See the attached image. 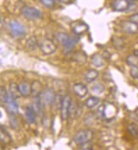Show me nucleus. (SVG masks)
Segmentation results:
<instances>
[{
    "instance_id": "1",
    "label": "nucleus",
    "mask_w": 138,
    "mask_h": 150,
    "mask_svg": "<svg viewBox=\"0 0 138 150\" xmlns=\"http://www.w3.org/2000/svg\"><path fill=\"white\" fill-rule=\"evenodd\" d=\"M55 37L56 39L58 40V41L59 43H61L64 52L70 51L72 49V47L75 46V44L77 42L76 38H73L69 35H68L67 33H64V32L56 33Z\"/></svg>"
},
{
    "instance_id": "2",
    "label": "nucleus",
    "mask_w": 138,
    "mask_h": 150,
    "mask_svg": "<svg viewBox=\"0 0 138 150\" xmlns=\"http://www.w3.org/2000/svg\"><path fill=\"white\" fill-rule=\"evenodd\" d=\"M93 137V132L90 129H82L77 131L73 137V142L77 145H82L89 143Z\"/></svg>"
},
{
    "instance_id": "3",
    "label": "nucleus",
    "mask_w": 138,
    "mask_h": 150,
    "mask_svg": "<svg viewBox=\"0 0 138 150\" xmlns=\"http://www.w3.org/2000/svg\"><path fill=\"white\" fill-rule=\"evenodd\" d=\"M21 14L26 19L29 21H37L41 18V12L36 8L29 6V5H25L21 8Z\"/></svg>"
},
{
    "instance_id": "4",
    "label": "nucleus",
    "mask_w": 138,
    "mask_h": 150,
    "mask_svg": "<svg viewBox=\"0 0 138 150\" xmlns=\"http://www.w3.org/2000/svg\"><path fill=\"white\" fill-rule=\"evenodd\" d=\"M9 28L10 30L11 34L15 37H21L26 34L25 26L21 24L20 21L12 20L9 22Z\"/></svg>"
},
{
    "instance_id": "5",
    "label": "nucleus",
    "mask_w": 138,
    "mask_h": 150,
    "mask_svg": "<svg viewBox=\"0 0 138 150\" xmlns=\"http://www.w3.org/2000/svg\"><path fill=\"white\" fill-rule=\"evenodd\" d=\"M72 104V99L69 95L63 97L62 104L60 107V117L62 121H66L69 116V110Z\"/></svg>"
},
{
    "instance_id": "6",
    "label": "nucleus",
    "mask_w": 138,
    "mask_h": 150,
    "mask_svg": "<svg viewBox=\"0 0 138 150\" xmlns=\"http://www.w3.org/2000/svg\"><path fill=\"white\" fill-rule=\"evenodd\" d=\"M39 48L44 55L54 54L57 50L55 42L51 39H44L39 45Z\"/></svg>"
},
{
    "instance_id": "7",
    "label": "nucleus",
    "mask_w": 138,
    "mask_h": 150,
    "mask_svg": "<svg viewBox=\"0 0 138 150\" xmlns=\"http://www.w3.org/2000/svg\"><path fill=\"white\" fill-rule=\"evenodd\" d=\"M55 96L56 94L54 89H53L52 88H46L42 90L41 94L40 95V99L43 105H48L54 103Z\"/></svg>"
},
{
    "instance_id": "8",
    "label": "nucleus",
    "mask_w": 138,
    "mask_h": 150,
    "mask_svg": "<svg viewBox=\"0 0 138 150\" xmlns=\"http://www.w3.org/2000/svg\"><path fill=\"white\" fill-rule=\"evenodd\" d=\"M129 0H113L110 6L112 9L115 12H124L130 8Z\"/></svg>"
},
{
    "instance_id": "9",
    "label": "nucleus",
    "mask_w": 138,
    "mask_h": 150,
    "mask_svg": "<svg viewBox=\"0 0 138 150\" xmlns=\"http://www.w3.org/2000/svg\"><path fill=\"white\" fill-rule=\"evenodd\" d=\"M120 27H121V30L125 34L133 35L136 34L138 31V25L131 22L129 20L122 22Z\"/></svg>"
},
{
    "instance_id": "10",
    "label": "nucleus",
    "mask_w": 138,
    "mask_h": 150,
    "mask_svg": "<svg viewBox=\"0 0 138 150\" xmlns=\"http://www.w3.org/2000/svg\"><path fill=\"white\" fill-rule=\"evenodd\" d=\"M72 90L74 94L79 98H84L88 94V89L86 84L82 83H76L72 86Z\"/></svg>"
},
{
    "instance_id": "11",
    "label": "nucleus",
    "mask_w": 138,
    "mask_h": 150,
    "mask_svg": "<svg viewBox=\"0 0 138 150\" xmlns=\"http://www.w3.org/2000/svg\"><path fill=\"white\" fill-rule=\"evenodd\" d=\"M43 90V86L39 80H34L31 83V95L33 97L40 96Z\"/></svg>"
},
{
    "instance_id": "12",
    "label": "nucleus",
    "mask_w": 138,
    "mask_h": 150,
    "mask_svg": "<svg viewBox=\"0 0 138 150\" xmlns=\"http://www.w3.org/2000/svg\"><path fill=\"white\" fill-rule=\"evenodd\" d=\"M91 64L95 68H103L104 65V57L99 53H94L91 57Z\"/></svg>"
},
{
    "instance_id": "13",
    "label": "nucleus",
    "mask_w": 138,
    "mask_h": 150,
    "mask_svg": "<svg viewBox=\"0 0 138 150\" xmlns=\"http://www.w3.org/2000/svg\"><path fill=\"white\" fill-rule=\"evenodd\" d=\"M87 30V25L85 24L82 21H77L75 22L74 25L72 26V30L73 32L77 35L84 34Z\"/></svg>"
},
{
    "instance_id": "14",
    "label": "nucleus",
    "mask_w": 138,
    "mask_h": 150,
    "mask_svg": "<svg viewBox=\"0 0 138 150\" xmlns=\"http://www.w3.org/2000/svg\"><path fill=\"white\" fill-rule=\"evenodd\" d=\"M42 105H43V104L41 102L40 96L33 97V100L30 105V106L34 110L36 115H41L42 114Z\"/></svg>"
},
{
    "instance_id": "15",
    "label": "nucleus",
    "mask_w": 138,
    "mask_h": 150,
    "mask_svg": "<svg viewBox=\"0 0 138 150\" xmlns=\"http://www.w3.org/2000/svg\"><path fill=\"white\" fill-rule=\"evenodd\" d=\"M115 113H116L115 107L113 105H110V104L104 105L103 117H104L105 119H112L115 116Z\"/></svg>"
},
{
    "instance_id": "16",
    "label": "nucleus",
    "mask_w": 138,
    "mask_h": 150,
    "mask_svg": "<svg viewBox=\"0 0 138 150\" xmlns=\"http://www.w3.org/2000/svg\"><path fill=\"white\" fill-rule=\"evenodd\" d=\"M98 75H99V73L97 70L94 69V68H91L85 73L84 79L87 83H92L97 79Z\"/></svg>"
},
{
    "instance_id": "17",
    "label": "nucleus",
    "mask_w": 138,
    "mask_h": 150,
    "mask_svg": "<svg viewBox=\"0 0 138 150\" xmlns=\"http://www.w3.org/2000/svg\"><path fill=\"white\" fill-rule=\"evenodd\" d=\"M25 117H26V122L30 124H33L36 122V113L30 105L26 107V109H25Z\"/></svg>"
},
{
    "instance_id": "18",
    "label": "nucleus",
    "mask_w": 138,
    "mask_h": 150,
    "mask_svg": "<svg viewBox=\"0 0 138 150\" xmlns=\"http://www.w3.org/2000/svg\"><path fill=\"white\" fill-rule=\"evenodd\" d=\"M18 89L21 93V96L23 97H28L31 96V85L26 82H21L18 84Z\"/></svg>"
},
{
    "instance_id": "19",
    "label": "nucleus",
    "mask_w": 138,
    "mask_h": 150,
    "mask_svg": "<svg viewBox=\"0 0 138 150\" xmlns=\"http://www.w3.org/2000/svg\"><path fill=\"white\" fill-rule=\"evenodd\" d=\"M16 99L13 98L12 96H9V98L6 101V105H7L8 110H9V112H13V113H17L19 111V105L15 100Z\"/></svg>"
},
{
    "instance_id": "20",
    "label": "nucleus",
    "mask_w": 138,
    "mask_h": 150,
    "mask_svg": "<svg viewBox=\"0 0 138 150\" xmlns=\"http://www.w3.org/2000/svg\"><path fill=\"white\" fill-rule=\"evenodd\" d=\"M99 103H100V100H99V98H97V96H90L88 98H87L84 105L88 109H93Z\"/></svg>"
},
{
    "instance_id": "21",
    "label": "nucleus",
    "mask_w": 138,
    "mask_h": 150,
    "mask_svg": "<svg viewBox=\"0 0 138 150\" xmlns=\"http://www.w3.org/2000/svg\"><path fill=\"white\" fill-rule=\"evenodd\" d=\"M39 43H38V39L36 35H31L27 39V41L26 42V47L31 51H34L37 47H39Z\"/></svg>"
},
{
    "instance_id": "22",
    "label": "nucleus",
    "mask_w": 138,
    "mask_h": 150,
    "mask_svg": "<svg viewBox=\"0 0 138 150\" xmlns=\"http://www.w3.org/2000/svg\"><path fill=\"white\" fill-rule=\"evenodd\" d=\"M87 56L82 51H76L72 55V59L78 63H84L87 61Z\"/></svg>"
},
{
    "instance_id": "23",
    "label": "nucleus",
    "mask_w": 138,
    "mask_h": 150,
    "mask_svg": "<svg viewBox=\"0 0 138 150\" xmlns=\"http://www.w3.org/2000/svg\"><path fill=\"white\" fill-rule=\"evenodd\" d=\"M9 93L14 99H18L21 96V93L18 89V84L15 83H10L9 85Z\"/></svg>"
},
{
    "instance_id": "24",
    "label": "nucleus",
    "mask_w": 138,
    "mask_h": 150,
    "mask_svg": "<svg viewBox=\"0 0 138 150\" xmlns=\"http://www.w3.org/2000/svg\"><path fill=\"white\" fill-rule=\"evenodd\" d=\"M125 62L128 66L130 67H134V66H138V56L133 54L128 55L125 57Z\"/></svg>"
},
{
    "instance_id": "25",
    "label": "nucleus",
    "mask_w": 138,
    "mask_h": 150,
    "mask_svg": "<svg viewBox=\"0 0 138 150\" xmlns=\"http://www.w3.org/2000/svg\"><path fill=\"white\" fill-rule=\"evenodd\" d=\"M0 139H1V142L3 143H9L11 142V137L9 134L6 129L4 128V127H1V132H0Z\"/></svg>"
},
{
    "instance_id": "26",
    "label": "nucleus",
    "mask_w": 138,
    "mask_h": 150,
    "mask_svg": "<svg viewBox=\"0 0 138 150\" xmlns=\"http://www.w3.org/2000/svg\"><path fill=\"white\" fill-rule=\"evenodd\" d=\"M127 132L134 137H138V126L134 122L130 123L127 126Z\"/></svg>"
},
{
    "instance_id": "27",
    "label": "nucleus",
    "mask_w": 138,
    "mask_h": 150,
    "mask_svg": "<svg viewBox=\"0 0 138 150\" xmlns=\"http://www.w3.org/2000/svg\"><path fill=\"white\" fill-rule=\"evenodd\" d=\"M92 91L95 94H97V95H101L103 94L105 90V87L104 85L102 83H96L92 85Z\"/></svg>"
},
{
    "instance_id": "28",
    "label": "nucleus",
    "mask_w": 138,
    "mask_h": 150,
    "mask_svg": "<svg viewBox=\"0 0 138 150\" xmlns=\"http://www.w3.org/2000/svg\"><path fill=\"white\" fill-rule=\"evenodd\" d=\"M112 42L116 48H123L124 46V39L119 36H114L112 39Z\"/></svg>"
},
{
    "instance_id": "29",
    "label": "nucleus",
    "mask_w": 138,
    "mask_h": 150,
    "mask_svg": "<svg viewBox=\"0 0 138 150\" xmlns=\"http://www.w3.org/2000/svg\"><path fill=\"white\" fill-rule=\"evenodd\" d=\"M14 114H15V113L9 112V124H10L11 127L15 129L16 127H18L19 123H18L17 118H16V116H14Z\"/></svg>"
},
{
    "instance_id": "30",
    "label": "nucleus",
    "mask_w": 138,
    "mask_h": 150,
    "mask_svg": "<svg viewBox=\"0 0 138 150\" xmlns=\"http://www.w3.org/2000/svg\"><path fill=\"white\" fill-rule=\"evenodd\" d=\"M0 98H1V102L6 103V101L8 100V99L9 98V90L5 89L4 86L1 87V91H0Z\"/></svg>"
},
{
    "instance_id": "31",
    "label": "nucleus",
    "mask_w": 138,
    "mask_h": 150,
    "mask_svg": "<svg viewBox=\"0 0 138 150\" xmlns=\"http://www.w3.org/2000/svg\"><path fill=\"white\" fill-rule=\"evenodd\" d=\"M63 97L64 96H60V95H56L55 99H54V105H55L56 108H59L61 107V104H62V100H63Z\"/></svg>"
},
{
    "instance_id": "32",
    "label": "nucleus",
    "mask_w": 138,
    "mask_h": 150,
    "mask_svg": "<svg viewBox=\"0 0 138 150\" xmlns=\"http://www.w3.org/2000/svg\"><path fill=\"white\" fill-rule=\"evenodd\" d=\"M130 75H131V77L132 79H138V66L131 67V69H130Z\"/></svg>"
},
{
    "instance_id": "33",
    "label": "nucleus",
    "mask_w": 138,
    "mask_h": 150,
    "mask_svg": "<svg viewBox=\"0 0 138 150\" xmlns=\"http://www.w3.org/2000/svg\"><path fill=\"white\" fill-rule=\"evenodd\" d=\"M39 1L45 7L49 8L54 7V0H39Z\"/></svg>"
},
{
    "instance_id": "34",
    "label": "nucleus",
    "mask_w": 138,
    "mask_h": 150,
    "mask_svg": "<svg viewBox=\"0 0 138 150\" xmlns=\"http://www.w3.org/2000/svg\"><path fill=\"white\" fill-rule=\"evenodd\" d=\"M128 20L135 24L138 25V13H135V14H132L131 15L129 16Z\"/></svg>"
},
{
    "instance_id": "35",
    "label": "nucleus",
    "mask_w": 138,
    "mask_h": 150,
    "mask_svg": "<svg viewBox=\"0 0 138 150\" xmlns=\"http://www.w3.org/2000/svg\"><path fill=\"white\" fill-rule=\"evenodd\" d=\"M80 149H93V147H92V145L91 144V142L89 143H84L82 145H80Z\"/></svg>"
},
{
    "instance_id": "36",
    "label": "nucleus",
    "mask_w": 138,
    "mask_h": 150,
    "mask_svg": "<svg viewBox=\"0 0 138 150\" xmlns=\"http://www.w3.org/2000/svg\"><path fill=\"white\" fill-rule=\"evenodd\" d=\"M58 1L62 4H69L73 2V0H58Z\"/></svg>"
},
{
    "instance_id": "37",
    "label": "nucleus",
    "mask_w": 138,
    "mask_h": 150,
    "mask_svg": "<svg viewBox=\"0 0 138 150\" xmlns=\"http://www.w3.org/2000/svg\"><path fill=\"white\" fill-rule=\"evenodd\" d=\"M133 53H134L135 55H137V56H138V48L137 49H136V50H134Z\"/></svg>"
},
{
    "instance_id": "38",
    "label": "nucleus",
    "mask_w": 138,
    "mask_h": 150,
    "mask_svg": "<svg viewBox=\"0 0 138 150\" xmlns=\"http://www.w3.org/2000/svg\"><path fill=\"white\" fill-rule=\"evenodd\" d=\"M136 115H137V118L138 120V108L137 110V111H136Z\"/></svg>"
}]
</instances>
